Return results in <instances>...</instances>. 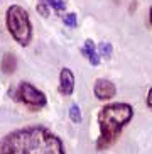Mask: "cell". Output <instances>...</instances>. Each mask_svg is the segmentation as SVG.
I'll return each mask as SVG.
<instances>
[{
    "instance_id": "6da1fadb",
    "label": "cell",
    "mask_w": 152,
    "mask_h": 154,
    "mask_svg": "<svg viewBox=\"0 0 152 154\" xmlns=\"http://www.w3.org/2000/svg\"><path fill=\"white\" fill-rule=\"evenodd\" d=\"M0 154H66L63 140L42 125L10 132L0 140Z\"/></svg>"
},
{
    "instance_id": "3957f363",
    "label": "cell",
    "mask_w": 152,
    "mask_h": 154,
    "mask_svg": "<svg viewBox=\"0 0 152 154\" xmlns=\"http://www.w3.org/2000/svg\"><path fill=\"white\" fill-rule=\"evenodd\" d=\"M5 26L9 34L14 37V41L22 48L31 44L32 41V26L27 10L20 5H10L5 12Z\"/></svg>"
},
{
    "instance_id": "5bb4252c",
    "label": "cell",
    "mask_w": 152,
    "mask_h": 154,
    "mask_svg": "<svg viewBox=\"0 0 152 154\" xmlns=\"http://www.w3.org/2000/svg\"><path fill=\"white\" fill-rule=\"evenodd\" d=\"M145 103H147V107L152 110V86L149 88V91H147V98H145Z\"/></svg>"
},
{
    "instance_id": "5b68a950",
    "label": "cell",
    "mask_w": 152,
    "mask_h": 154,
    "mask_svg": "<svg viewBox=\"0 0 152 154\" xmlns=\"http://www.w3.org/2000/svg\"><path fill=\"white\" fill-rule=\"evenodd\" d=\"M93 93L95 97L102 102H107V100H112L113 97L117 95V86L113 82L110 80H105V78H98L95 82V86H93Z\"/></svg>"
},
{
    "instance_id": "8992f818",
    "label": "cell",
    "mask_w": 152,
    "mask_h": 154,
    "mask_svg": "<svg viewBox=\"0 0 152 154\" xmlns=\"http://www.w3.org/2000/svg\"><path fill=\"white\" fill-rule=\"evenodd\" d=\"M59 91L64 97H71L74 91V75L69 68H63L59 71Z\"/></svg>"
},
{
    "instance_id": "7a4b0ae2",
    "label": "cell",
    "mask_w": 152,
    "mask_h": 154,
    "mask_svg": "<svg viewBox=\"0 0 152 154\" xmlns=\"http://www.w3.org/2000/svg\"><path fill=\"white\" fill-rule=\"evenodd\" d=\"M134 119V107L125 102L105 105L98 112L100 137L96 139V149L105 151L118 139L122 129Z\"/></svg>"
},
{
    "instance_id": "9c48e42d",
    "label": "cell",
    "mask_w": 152,
    "mask_h": 154,
    "mask_svg": "<svg viewBox=\"0 0 152 154\" xmlns=\"http://www.w3.org/2000/svg\"><path fill=\"white\" fill-rule=\"evenodd\" d=\"M96 51H98L100 58L108 59V58H112V54H113V46L110 44L108 41H102L98 46H96Z\"/></svg>"
},
{
    "instance_id": "9a60e30c",
    "label": "cell",
    "mask_w": 152,
    "mask_h": 154,
    "mask_svg": "<svg viewBox=\"0 0 152 154\" xmlns=\"http://www.w3.org/2000/svg\"><path fill=\"white\" fill-rule=\"evenodd\" d=\"M149 22H150V27H152V7H150V12H149Z\"/></svg>"
},
{
    "instance_id": "8fae6325",
    "label": "cell",
    "mask_w": 152,
    "mask_h": 154,
    "mask_svg": "<svg viewBox=\"0 0 152 154\" xmlns=\"http://www.w3.org/2000/svg\"><path fill=\"white\" fill-rule=\"evenodd\" d=\"M63 24L66 26V27H76L78 26V15L74 14V12H68V14H64L63 17Z\"/></svg>"
},
{
    "instance_id": "52a82bcc",
    "label": "cell",
    "mask_w": 152,
    "mask_h": 154,
    "mask_svg": "<svg viewBox=\"0 0 152 154\" xmlns=\"http://www.w3.org/2000/svg\"><path fill=\"white\" fill-rule=\"evenodd\" d=\"M81 53H83V56L90 61L91 66H98L100 61H102V58L98 56V51H96V46H95V42L91 41V39H86L85 41V44L81 48Z\"/></svg>"
},
{
    "instance_id": "277c9868",
    "label": "cell",
    "mask_w": 152,
    "mask_h": 154,
    "mask_svg": "<svg viewBox=\"0 0 152 154\" xmlns=\"http://www.w3.org/2000/svg\"><path fill=\"white\" fill-rule=\"evenodd\" d=\"M15 100L22 102L24 105L31 107V109H42L47 105V97L44 95V91H41L29 82H20L17 85Z\"/></svg>"
},
{
    "instance_id": "4fadbf2b",
    "label": "cell",
    "mask_w": 152,
    "mask_h": 154,
    "mask_svg": "<svg viewBox=\"0 0 152 154\" xmlns=\"http://www.w3.org/2000/svg\"><path fill=\"white\" fill-rule=\"evenodd\" d=\"M36 10L42 15V17H47V15H49V5L46 4V2H39V4L36 5Z\"/></svg>"
},
{
    "instance_id": "ba28073f",
    "label": "cell",
    "mask_w": 152,
    "mask_h": 154,
    "mask_svg": "<svg viewBox=\"0 0 152 154\" xmlns=\"http://www.w3.org/2000/svg\"><path fill=\"white\" fill-rule=\"evenodd\" d=\"M0 68L5 75H12L17 69V56L14 53H5L4 58H2V63H0Z\"/></svg>"
},
{
    "instance_id": "30bf717a",
    "label": "cell",
    "mask_w": 152,
    "mask_h": 154,
    "mask_svg": "<svg viewBox=\"0 0 152 154\" xmlns=\"http://www.w3.org/2000/svg\"><path fill=\"white\" fill-rule=\"evenodd\" d=\"M69 119H71V122H74V124H81L83 115H81V109H80L78 103H73L71 107H69Z\"/></svg>"
},
{
    "instance_id": "7c38bea8",
    "label": "cell",
    "mask_w": 152,
    "mask_h": 154,
    "mask_svg": "<svg viewBox=\"0 0 152 154\" xmlns=\"http://www.w3.org/2000/svg\"><path fill=\"white\" fill-rule=\"evenodd\" d=\"M46 4L49 5V7H53L56 12H63L66 9V2L64 0H46Z\"/></svg>"
}]
</instances>
